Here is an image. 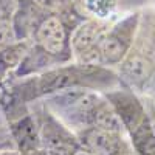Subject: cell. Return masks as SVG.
I'll list each match as a JSON object with an SVG mask.
<instances>
[{"label": "cell", "instance_id": "cell-19", "mask_svg": "<svg viewBox=\"0 0 155 155\" xmlns=\"http://www.w3.org/2000/svg\"><path fill=\"white\" fill-rule=\"evenodd\" d=\"M2 155H17V153H2Z\"/></svg>", "mask_w": 155, "mask_h": 155}, {"label": "cell", "instance_id": "cell-1", "mask_svg": "<svg viewBox=\"0 0 155 155\" xmlns=\"http://www.w3.org/2000/svg\"><path fill=\"white\" fill-rule=\"evenodd\" d=\"M113 74L102 65H88L79 64L76 65H64L47 70L36 76L28 82L30 96H50L68 88H101L110 85L115 79Z\"/></svg>", "mask_w": 155, "mask_h": 155}, {"label": "cell", "instance_id": "cell-2", "mask_svg": "<svg viewBox=\"0 0 155 155\" xmlns=\"http://www.w3.org/2000/svg\"><path fill=\"white\" fill-rule=\"evenodd\" d=\"M70 36L71 34L68 33L67 23L64 22L62 16L47 14L36 28L31 41L37 53H41L47 61L53 59L54 62H58L73 56Z\"/></svg>", "mask_w": 155, "mask_h": 155}, {"label": "cell", "instance_id": "cell-8", "mask_svg": "<svg viewBox=\"0 0 155 155\" xmlns=\"http://www.w3.org/2000/svg\"><path fill=\"white\" fill-rule=\"evenodd\" d=\"M107 101L115 107V110L120 115L124 127L130 134L143 121L147 120V115H146L143 104H141L140 99L130 92H124V90L112 92V93L107 95Z\"/></svg>", "mask_w": 155, "mask_h": 155}, {"label": "cell", "instance_id": "cell-3", "mask_svg": "<svg viewBox=\"0 0 155 155\" xmlns=\"http://www.w3.org/2000/svg\"><path fill=\"white\" fill-rule=\"evenodd\" d=\"M140 25V14H132L106 33L99 44L101 65H120L130 53L135 41V33Z\"/></svg>", "mask_w": 155, "mask_h": 155}, {"label": "cell", "instance_id": "cell-7", "mask_svg": "<svg viewBox=\"0 0 155 155\" xmlns=\"http://www.w3.org/2000/svg\"><path fill=\"white\" fill-rule=\"evenodd\" d=\"M79 144L81 147H84L85 152L92 155H116L118 152L129 147L120 134H112L93 126L81 132Z\"/></svg>", "mask_w": 155, "mask_h": 155}, {"label": "cell", "instance_id": "cell-12", "mask_svg": "<svg viewBox=\"0 0 155 155\" xmlns=\"http://www.w3.org/2000/svg\"><path fill=\"white\" fill-rule=\"evenodd\" d=\"M130 137L138 155H155V129L149 121V116L130 134Z\"/></svg>", "mask_w": 155, "mask_h": 155}, {"label": "cell", "instance_id": "cell-18", "mask_svg": "<svg viewBox=\"0 0 155 155\" xmlns=\"http://www.w3.org/2000/svg\"><path fill=\"white\" fill-rule=\"evenodd\" d=\"M76 155H92V153H88V152H85V150H84V152H78Z\"/></svg>", "mask_w": 155, "mask_h": 155}, {"label": "cell", "instance_id": "cell-5", "mask_svg": "<svg viewBox=\"0 0 155 155\" xmlns=\"http://www.w3.org/2000/svg\"><path fill=\"white\" fill-rule=\"evenodd\" d=\"M39 134L45 155H76L81 149L79 140L48 110L42 113Z\"/></svg>", "mask_w": 155, "mask_h": 155}, {"label": "cell", "instance_id": "cell-13", "mask_svg": "<svg viewBox=\"0 0 155 155\" xmlns=\"http://www.w3.org/2000/svg\"><path fill=\"white\" fill-rule=\"evenodd\" d=\"M82 6L88 14L102 20L112 14L116 6V0H82Z\"/></svg>", "mask_w": 155, "mask_h": 155}, {"label": "cell", "instance_id": "cell-6", "mask_svg": "<svg viewBox=\"0 0 155 155\" xmlns=\"http://www.w3.org/2000/svg\"><path fill=\"white\" fill-rule=\"evenodd\" d=\"M47 16V11L37 0H17L11 14L12 33L16 42H28L33 39L36 28Z\"/></svg>", "mask_w": 155, "mask_h": 155}, {"label": "cell", "instance_id": "cell-15", "mask_svg": "<svg viewBox=\"0 0 155 155\" xmlns=\"http://www.w3.org/2000/svg\"><path fill=\"white\" fill-rule=\"evenodd\" d=\"M149 121H150V124H152V126H153V129H155V101H153L152 109H150V116H149Z\"/></svg>", "mask_w": 155, "mask_h": 155}, {"label": "cell", "instance_id": "cell-10", "mask_svg": "<svg viewBox=\"0 0 155 155\" xmlns=\"http://www.w3.org/2000/svg\"><path fill=\"white\" fill-rule=\"evenodd\" d=\"M11 130L20 150V155H31L34 152L42 150L39 127H36V123L30 115H25L23 118L16 121L12 124Z\"/></svg>", "mask_w": 155, "mask_h": 155}, {"label": "cell", "instance_id": "cell-11", "mask_svg": "<svg viewBox=\"0 0 155 155\" xmlns=\"http://www.w3.org/2000/svg\"><path fill=\"white\" fill-rule=\"evenodd\" d=\"M92 126L98 127V129H102V130L112 132V134H120V135H121L123 129H124V124L120 118V115L116 113L115 107L109 101H104V99L99 102V106L93 112Z\"/></svg>", "mask_w": 155, "mask_h": 155}, {"label": "cell", "instance_id": "cell-4", "mask_svg": "<svg viewBox=\"0 0 155 155\" xmlns=\"http://www.w3.org/2000/svg\"><path fill=\"white\" fill-rule=\"evenodd\" d=\"M107 31V23L99 19H90L78 25L70 36L71 54L78 59V62L88 65H101L99 44Z\"/></svg>", "mask_w": 155, "mask_h": 155}, {"label": "cell", "instance_id": "cell-14", "mask_svg": "<svg viewBox=\"0 0 155 155\" xmlns=\"http://www.w3.org/2000/svg\"><path fill=\"white\" fill-rule=\"evenodd\" d=\"M11 14L12 12L0 2V48L8 47L12 42H16L14 33H12Z\"/></svg>", "mask_w": 155, "mask_h": 155}, {"label": "cell", "instance_id": "cell-9", "mask_svg": "<svg viewBox=\"0 0 155 155\" xmlns=\"http://www.w3.org/2000/svg\"><path fill=\"white\" fill-rule=\"evenodd\" d=\"M155 70V61L146 53V51L130 50L124 61L120 64V73L124 79L138 88L146 87L149 78Z\"/></svg>", "mask_w": 155, "mask_h": 155}, {"label": "cell", "instance_id": "cell-16", "mask_svg": "<svg viewBox=\"0 0 155 155\" xmlns=\"http://www.w3.org/2000/svg\"><path fill=\"white\" fill-rule=\"evenodd\" d=\"M130 152H132V150H130V147H126L124 150H121V152H118V153H116V155H132Z\"/></svg>", "mask_w": 155, "mask_h": 155}, {"label": "cell", "instance_id": "cell-17", "mask_svg": "<svg viewBox=\"0 0 155 155\" xmlns=\"http://www.w3.org/2000/svg\"><path fill=\"white\" fill-rule=\"evenodd\" d=\"M31 155H45V153H44V150H39V152H34V153H31Z\"/></svg>", "mask_w": 155, "mask_h": 155}]
</instances>
